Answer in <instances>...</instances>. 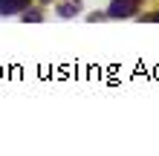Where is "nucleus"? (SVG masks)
I'll use <instances>...</instances> for the list:
<instances>
[{
    "label": "nucleus",
    "instance_id": "f257e3e1",
    "mask_svg": "<svg viewBox=\"0 0 159 156\" xmlns=\"http://www.w3.org/2000/svg\"><path fill=\"white\" fill-rule=\"evenodd\" d=\"M136 9H139V0H113L107 17H130Z\"/></svg>",
    "mask_w": 159,
    "mask_h": 156
},
{
    "label": "nucleus",
    "instance_id": "f03ea898",
    "mask_svg": "<svg viewBox=\"0 0 159 156\" xmlns=\"http://www.w3.org/2000/svg\"><path fill=\"white\" fill-rule=\"evenodd\" d=\"M26 3L29 0H0V15H15L20 9H26Z\"/></svg>",
    "mask_w": 159,
    "mask_h": 156
},
{
    "label": "nucleus",
    "instance_id": "7ed1b4c3",
    "mask_svg": "<svg viewBox=\"0 0 159 156\" xmlns=\"http://www.w3.org/2000/svg\"><path fill=\"white\" fill-rule=\"evenodd\" d=\"M78 9H81V0H67V3L58 6V15L61 17H72V15H78Z\"/></svg>",
    "mask_w": 159,
    "mask_h": 156
},
{
    "label": "nucleus",
    "instance_id": "20e7f679",
    "mask_svg": "<svg viewBox=\"0 0 159 156\" xmlns=\"http://www.w3.org/2000/svg\"><path fill=\"white\" fill-rule=\"evenodd\" d=\"M23 20H35V23H38V20H41V15H38V12H29V15L23 12Z\"/></svg>",
    "mask_w": 159,
    "mask_h": 156
}]
</instances>
